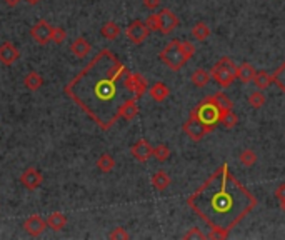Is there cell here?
Here are the masks:
<instances>
[{
	"label": "cell",
	"instance_id": "36",
	"mask_svg": "<svg viewBox=\"0 0 285 240\" xmlns=\"http://www.w3.org/2000/svg\"><path fill=\"white\" fill-rule=\"evenodd\" d=\"M145 25L149 27L150 32H154V30H157V32H159V15H157V14L149 15L147 20H145Z\"/></svg>",
	"mask_w": 285,
	"mask_h": 240
},
{
	"label": "cell",
	"instance_id": "20",
	"mask_svg": "<svg viewBox=\"0 0 285 240\" xmlns=\"http://www.w3.org/2000/svg\"><path fill=\"white\" fill-rule=\"evenodd\" d=\"M138 115V105H137V100L132 99L129 102H125L122 105V109H120V118H125V120H133Z\"/></svg>",
	"mask_w": 285,
	"mask_h": 240
},
{
	"label": "cell",
	"instance_id": "21",
	"mask_svg": "<svg viewBox=\"0 0 285 240\" xmlns=\"http://www.w3.org/2000/svg\"><path fill=\"white\" fill-rule=\"evenodd\" d=\"M212 100L215 102L217 107L223 112V113H227V112H232L234 110V104H232V100H230L229 97L223 92H217L214 95H210Z\"/></svg>",
	"mask_w": 285,
	"mask_h": 240
},
{
	"label": "cell",
	"instance_id": "7",
	"mask_svg": "<svg viewBox=\"0 0 285 240\" xmlns=\"http://www.w3.org/2000/svg\"><path fill=\"white\" fill-rule=\"evenodd\" d=\"M149 34H150V30L147 25H145V22H142V20H133L132 23H129V27L125 28L127 39L135 45L144 44V40L149 37Z\"/></svg>",
	"mask_w": 285,
	"mask_h": 240
},
{
	"label": "cell",
	"instance_id": "35",
	"mask_svg": "<svg viewBox=\"0 0 285 240\" xmlns=\"http://www.w3.org/2000/svg\"><path fill=\"white\" fill-rule=\"evenodd\" d=\"M184 238L185 240H195V238H198V240H204L205 238V233L202 232V230H200L198 229V227H192V229H189V232H187L185 233V235H184Z\"/></svg>",
	"mask_w": 285,
	"mask_h": 240
},
{
	"label": "cell",
	"instance_id": "33",
	"mask_svg": "<svg viewBox=\"0 0 285 240\" xmlns=\"http://www.w3.org/2000/svg\"><path fill=\"white\" fill-rule=\"evenodd\" d=\"M180 49L184 52V55L187 57V60L195 55V47H193V44L189 40H180Z\"/></svg>",
	"mask_w": 285,
	"mask_h": 240
},
{
	"label": "cell",
	"instance_id": "38",
	"mask_svg": "<svg viewBox=\"0 0 285 240\" xmlns=\"http://www.w3.org/2000/svg\"><path fill=\"white\" fill-rule=\"evenodd\" d=\"M275 199L278 202H285V184H280L275 189Z\"/></svg>",
	"mask_w": 285,
	"mask_h": 240
},
{
	"label": "cell",
	"instance_id": "4",
	"mask_svg": "<svg viewBox=\"0 0 285 240\" xmlns=\"http://www.w3.org/2000/svg\"><path fill=\"white\" fill-rule=\"evenodd\" d=\"M210 75L222 88H229L237 79V65L232 58L222 57L210 70Z\"/></svg>",
	"mask_w": 285,
	"mask_h": 240
},
{
	"label": "cell",
	"instance_id": "15",
	"mask_svg": "<svg viewBox=\"0 0 285 240\" xmlns=\"http://www.w3.org/2000/svg\"><path fill=\"white\" fill-rule=\"evenodd\" d=\"M70 52L74 53L75 57L83 58V57L89 55V52H90V44H89V42H87L86 39H83V37H77L74 42H72Z\"/></svg>",
	"mask_w": 285,
	"mask_h": 240
},
{
	"label": "cell",
	"instance_id": "1",
	"mask_svg": "<svg viewBox=\"0 0 285 240\" xmlns=\"http://www.w3.org/2000/svg\"><path fill=\"white\" fill-rule=\"evenodd\" d=\"M147 90V79L130 72L108 49L100 50L64 87L65 95H69L102 130L113 127L125 102L138 100Z\"/></svg>",
	"mask_w": 285,
	"mask_h": 240
},
{
	"label": "cell",
	"instance_id": "31",
	"mask_svg": "<svg viewBox=\"0 0 285 240\" xmlns=\"http://www.w3.org/2000/svg\"><path fill=\"white\" fill-rule=\"evenodd\" d=\"M220 124L223 125L225 129H234L235 125L239 124V117L235 115V112H227V113H223V117L220 120Z\"/></svg>",
	"mask_w": 285,
	"mask_h": 240
},
{
	"label": "cell",
	"instance_id": "16",
	"mask_svg": "<svg viewBox=\"0 0 285 240\" xmlns=\"http://www.w3.org/2000/svg\"><path fill=\"white\" fill-rule=\"evenodd\" d=\"M255 67H253L252 64H248V62H245V64H242V65H239L237 67V79L242 82V83H250L252 80H253V77H255Z\"/></svg>",
	"mask_w": 285,
	"mask_h": 240
},
{
	"label": "cell",
	"instance_id": "37",
	"mask_svg": "<svg viewBox=\"0 0 285 240\" xmlns=\"http://www.w3.org/2000/svg\"><path fill=\"white\" fill-rule=\"evenodd\" d=\"M142 2H144V7H145V9H149V10H155V9H159V7H160L162 0H142Z\"/></svg>",
	"mask_w": 285,
	"mask_h": 240
},
{
	"label": "cell",
	"instance_id": "41",
	"mask_svg": "<svg viewBox=\"0 0 285 240\" xmlns=\"http://www.w3.org/2000/svg\"><path fill=\"white\" fill-rule=\"evenodd\" d=\"M27 4H30V5H37L39 2H42V0H25Z\"/></svg>",
	"mask_w": 285,
	"mask_h": 240
},
{
	"label": "cell",
	"instance_id": "26",
	"mask_svg": "<svg viewBox=\"0 0 285 240\" xmlns=\"http://www.w3.org/2000/svg\"><path fill=\"white\" fill-rule=\"evenodd\" d=\"M192 35L197 40H205L210 37V27L205 22H197L192 28Z\"/></svg>",
	"mask_w": 285,
	"mask_h": 240
},
{
	"label": "cell",
	"instance_id": "5",
	"mask_svg": "<svg viewBox=\"0 0 285 240\" xmlns=\"http://www.w3.org/2000/svg\"><path fill=\"white\" fill-rule=\"evenodd\" d=\"M159 57L170 70H180L187 64V57L184 55V52L180 49V40L168 42L165 45V49L159 53Z\"/></svg>",
	"mask_w": 285,
	"mask_h": 240
},
{
	"label": "cell",
	"instance_id": "27",
	"mask_svg": "<svg viewBox=\"0 0 285 240\" xmlns=\"http://www.w3.org/2000/svg\"><path fill=\"white\" fill-rule=\"evenodd\" d=\"M239 162L244 167H253V165H255V162H257V154L253 152L252 148L242 150L240 155H239Z\"/></svg>",
	"mask_w": 285,
	"mask_h": 240
},
{
	"label": "cell",
	"instance_id": "11",
	"mask_svg": "<svg viewBox=\"0 0 285 240\" xmlns=\"http://www.w3.org/2000/svg\"><path fill=\"white\" fill-rule=\"evenodd\" d=\"M152 145L145 140V139H140L138 142H135L132 145L130 148V154H132V157L138 160V162H147L150 157H152Z\"/></svg>",
	"mask_w": 285,
	"mask_h": 240
},
{
	"label": "cell",
	"instance_id": "19",
	"mask_svg": "<svg viewBox=\"0 0 285 240\" xmlns=\"http://www.w3.org/2000/svg\"><path fill=\"white\" fill-rule=\"evenodd\" d=\"M252 83L255 85V88L265 90V88H269L272 83H274V77H272L269 72L260 70V72H255V77H253Z\"/></svg>",
	"mask_w": 285,
	"mask_h": 240
},
{
	"label": "cell",
	"instance_id": "9",
	"mask_svg": "<svg viewBox=\"0 0 285 240\" xmlns=\"http://www.w3.org/2000/svg\"><path fill=\"white\" fill-rule=\"evenodd\" d=\"M52 28L53 27L47 20H39L32 27V30H30V35H32V39L37 42V44L45 45L52 39Z\"/></svg>",
	"mask_w": 285,
	"mask_h": 240
},
{
	"label": "cell",
	"instance_id": "25",
	"mask_svg": "<svg viewBox=\"0 0 285 240\" xmlns=\"http://www.w3.org/2000/svg\"><path fill=\"white\" fill-rule=\"evenodd\" d=\"M115 167V160L112 155H108V154H102L99 159H97V169H99L100 172H104V173H108V172H112V169Z\"/></svg>",
	"mask_w": 285,
	"mask_h": 240
},
{
	"label": "cell",
	"instance_id": "2",
	"mask_svg": "<svg viewBox=\"0 0 285 240\" xmlns=\"http://www.w3.org/2000/svg\"><path fill=\"white\" fill-rule=\"evenodd\" d=\"M187 203L210 230L230 233L257 207V199L234 175L229 165L222 164L189 195Z\"/></svg>",
	"mask_w": 285,
	"mask_h": 240
},
{
	"label": "cell",
	"instance_id": "32",
	"mask_svg": "<svg viewBox=\"0 0 285 240\" xmlns=\"http://www.w3.org/2000/svg\"><path fill=\"white\" fill-rule=\"evenodd\" d=\"M65 39H67V32L62 27H53L52 28V39L50 40L53 42V44H57V45L64 44Z\"/></svg>",
	"mask_w": 285,
	"mask_h": 240
},
{
	"label": "cell",
	"instance_id": "22",
	"mask_svg": "<svg viewBox=\"0 0 285 240\" xmlns=\"http://www.w3.org/2000/svg\"><path fill=\"white\" fill-rule=\"evenodd\" d=\"M210 79H212V75L209 74V72H205L204 69H197L192 74V79L190 80H192V85L193 87L202 88V87H205L210 82Z\"/></svg>",
	"mask_w": 285,
	"mask_h": 240
},
{
	"label": "cell",
	"instance_id": "13",
	"mask_svg": "<svg viewBox=\"0 0 285 240\" xmlns=\"http://www.w3.org/2000/svg\"><path fill=\"white\" fill-rule=\"evenodd\" d=\"M42 180H44V177H42V173H40L37 169H32V167H30V169H27V170L20 175V184H22L25 189H28V190L39 189L40 184H42Z\"/></svg>",
	"mask_w": 285,
	"mask_h": 240
},
{
	"label": "cell",
	"instance_id": "10",
	"mask_svg": "<svg viewBox=\"0 0 285 240\" xmlns=\"http://www.w3.org/2000/svg\"><path fill=\"white\" fill-rule=\"evenodd\" d=\"M23 229L32 237H39L44 233V230L47 229V222L40 217V215H30V217L23 222Z\"/></svg>",
	"mask_w": 285,
	"mask_h": 240
},
{
	"label": "cell",
	"instance_id": "18",
	"mask_svg": "<svg viewBox=\"0 0 285 240\" xmlns=\"http://www.w3.org/2000/svg\"><path fill=\"white\" fill-rule=\"evenodd\" d=\"M47 227L55 232H60L67 225V217L62 214V212H53L47 217Z\"/></svg>",
	"mask_w": 285,
	"mask_h": 240
},
{
	"label": "cell",
	"instance_id": "14",
	"mask_svg": "<svg viewBox=\"0 0 285 240\" xmlns=\"http://www.w3.org/2000/svg\"><path fill=\"white\" fill-rule=\"evenodd\" d=\"M149 95L155 102H163L168 95H170V88H168L163 82H155L154 85L149 88Z\"/></svg>",
	"mask_w": 285,
	"mask_h": 240
},
{
	"label": "cell",
	"instance_id": "34",
	"mask_svg": "<svg viewBox=\"0 0 285 240\" xmlns=\"http://www.w3.org/2000/svg\"><path fill=\"white\" fill-rule=\"evenodd\" d=\"M108 238H112V240H127V238H129V233H127V230L124 229V227H115V229L108 233Z\"/></svg>",
	"mask_w": 285,
	"mask_h": 240
},
{
	"label": "cell",
	"instance_id": "6",
	"mask_svg": "<svg viewBox=\"0 0 285 240\" xmlns=\"http://www.w3.org/2000/svg\"><path fill=\"white\" fill-rule=\"evenodd\" d=\"M184 132L192 142H198V140H202L210 130H209V127H205L197 117L189 115V120L184 124Z\"/></svg>",
	"mask_w": 285,
	"mask_h": 240
},
{
	"label": "cell",
	"instance_id": "12",
	"mask_svg": "<svg viewBox=\"0 0 285 240\" xmlns=\"http://www.w3.org/2000/svg\"><path fill=\"white\" fill-rule=\"evenodd\" d=\"M19 58H20V52L12 42H4V44L0 45V62L4 65L15 64Z\"/></svg>",
	"mask_w": 285,
	"mask_h": 240
},
{
	"label": "cell",
	"instance_id": "28",
	"mask_svg": "<svg viewBox=\"0 0 285 240\" xmlns=\"http://www.w3.org/2000/svg\"><path fill=\"white\" fill-rule=\"evenodd\" d=\"M265 94L262 92V90H255V92H252L250 95H248V104H250L253 109H262V107L265 105Z\"/></svg>",
	"mask_w": 285,
	"mask_h": 240
},
{
	"label": "cell",
	"instance_id": "30",
	"mask_svg": "<svg viewBox=\"0 0 285 240\" xmlns=\"http://www.w3.org/2000/svg\"><path fill=\"white\" fill-rule=\"evenodd\" d=\"M152 155L160 162H165L168 157H170V148H168L167 145H163V143H160V145H157L152 148Z\"/></svg>",
	"mask_w": 285,
	"mask_h": 240
},
{
	"label": "cell",
	"instance_id": "39",
	"mask_svg": "<svg viewBox=\"0 0 285 240\" xmlns=\"http://www.w3.org/2000/svg\"><path fill=\"white\" fill-rule=\"evenodd\" d=\"M227 237H229V233L220 232V230H212V232L209 233V238H212V240H217V238L223 240V238H227Z\"/></svg>",
	"mask_w": 285,
	"mask_h": 240
},
{
	"label": "cell",
	"instance_id": "24",
	"mask_svg": "<svg viewBox=\"0 0 285 240\" xmlns=\"http://www.w3.org/2000/svg\"><path fill=\"white\" fill-rule=\"evenodd\" d=\"M100 34H102V37H105L108 40H115L120 35V27H119V23H115V22H105L104 25H102L100 28Z\"/></svg>",
	"mask_w": 285,
	"mask_h": 240
},
{
	"label": "cell",
	"instance_id": "40",
	"mask_svg": "<svg viewBox=\"0 0 285 240\" xmlns=\"http://www.w3.org/2000/svg\"><path fill=\"white\" fill-rule=\"evenodd\" d=\"M4 2H5V4H7V5H9V7H15V5H17V4H19V2H20V0H4Z\"/></svg>",
	"mask_w": 285,
	"mask_h": 240
},
{
	"label": "cell",
	"instance_id": "3",
	"mask_svg": "<svg viewBox=\"0 0 285 240\" xmlns=\"http://www.w3.org/2000/svg\"><path fill=\"white\" fill-rule=\"evenodd\" d=\"M190 115L197 117L200 122H202L205 127H209V130L212 132L217 125L220 124L223 112L217 107V104L212 100V97H207L200 102L197 107H193V109L190 110Z\"/></svg>",
	"mask_w": 285,
	"mask_h": 240
},
{
	"label": "cell",
	"instance_id": "17",
	"mask_svg": "<svg viewBox=\"0 0 285 240\" xmlns=\"http://www.w3.org/2000/svg\"><path fill=\"white\" fill-rule=\"evenodd\" d=\"M150 182H152L154 189L163 192V190H167L168 187H170V175H168L165 170H159L152 175Z\"/></svg>",
	"mask_w": 285,
	"mask_h": 240
},
{
	"label": "cell",
	"instance_id": "8",
	"mask_svg": "<svg viewBox=\"0 0 285 240\" xmlns=\"http://www.w3.org/2000/svg\"><path fill=\"white\" fill-rule=\"evenodd\" d=\"M157 15H159V32L162 35L172 34L179 27V17L170 9H162Z\"/></svg>",
	"mask_w": 285,
	"mask_h": 240
},
{
	"label": "cell",
	"instance_id": "23",
	"mask_svg": "<svg viewBox=\"0 0 285 240\" xmlns=\"http://www.w3.org/2000/svg\"><path fill=\"white\" fill-rule=\"evenodd\" d=\"M23 85L28 90H39L44 85V79H42V75H39L37 72H28L25 79H23Z\"/></svg>",
	"mask_w": 285,
	"mask_h": 240
},
{
	"label": "cell",
	"instance_id": "29",
	"mask_svg": "<svg viewBox=\"0 0 285 240\" xmlns=\"http://www.w3.org/2000/svg\"><path fill=\"white\" fill-rule=\"evenodd\" d=\"M274 83L282 90V92L285 94V62L280 64V67H278L275 72H274Z\"/></svg>",
	"mask_w": 285,
	"mask_h": 240
},
{
	"label": "cell",
	"instance_id": "42",
	"mask_svg": "<svg viewBox=\"0 0 285 240\" xmlns=\"http://www.w3.org/2000/svg\"><path fill=\"white\" fill-rule=\"evenodd\" d=\"M280 205H282V210L285 212V202H280Z\"/></svg>",
	"mask_w": 285,
	"mask_h": 240
}]
</instances>
